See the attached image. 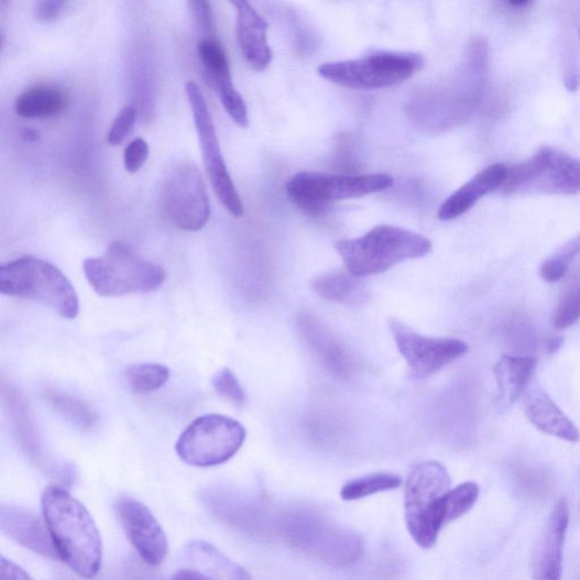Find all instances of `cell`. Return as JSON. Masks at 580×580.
I'll return each instance as SVG.
<instances>
[{
  "instance_id": "obj_4",
  "label": "cell",
  "mask_w": 580,
  "mask_h": 580,
  "mask_svg": "<svg viewBox=\"0 0 580 580\" xmlns=\"http://www.w3.org/2000/svg\"><path fill=\"white\" fill-rule=\"evenodd\" d=\"M0 293L41 303L67 320H74L80 313L79 296L61 270L31 255L0 267Z\"/></svg>"
},
{
  "instance_id": "obj_20",
  "label": "cell",
  "mask_w": 580,
  "mask_h": 580,
  "mask_svg": "<svg viewBox=\"0 0 580 580\" xmlns=\"http://www.w3.org/2000/svg\"><path fill=\"white\" fill-rule=\"evenodd\" d=\"M238 12V41L249 65L259 72L265 70L273 61L267 43V23L256 12L250 0H228Z\"/></svg>"
},
{
  "instance_id": "obj_33",
  "label": "cell",
  "mask_w": 580,
  "mask_h": 580,
  "mask_svg": "<svg viewBox=\"0 0 580 580\" xmlns=\"http://www.w3.org/2000/svg\"><path fill=\"white\" fill-rule=\"evenodd\" d=\"M480 488L474 482H467L450 489L446 495L447 523L467 515L477 504Z\"/></svg>"
},
{
  "instance_id": "obj_5",
  "label": "cell",
  "mask_w": 580,
  "mask_h": 580,
  "mask_svg": "<svg viewBox=\"0 0 580 580\" xmlns=\"http://www.w3.org/2000/svg\"><path fill=\"white\" fill-rule=\"evenodd\" d=\"M448 471L438 461L418 463L405 484V521L416 545L431 549L447 523Z\"/></svg>"
},
{
  "instance_id": "obj_27",
  "label": "cell",
  "mask_w": 580,
  "mask_h": 580,
  "mask_svg": "<svg viewBox=\"0 0 580 580\" xmlns=\"http://www.w3.org/2000/svg\"><path fill=\"white\" fill-rule=\"evenodd\" d=\"M45 401L56 413L74 424L77 429L90 433L97 428L99 416L85 402L56 390L46 391Z\"/></svg>"
},
{
  "instance_id": "obj_23",
  "label": "cell",
  "mask_w": 580,
  "mask_h": 580,
  "mask_svg": "<svg viewBox=\"0 0 580 580\" xmlns=\"http://www.w3.org/2000/svg\"><path fill=\"white\" fill-rule=\"evenodd\" d=\"M536 362L526 357H502L494 366L497 386V405L501 409H510L524 394L533 379Z\"/></svg>"
},
{
  "instance_id": "obj_17",
  "label": "cell",
  "mask_w": 580,
  "mask_h": 580,
  "mask_svg": "<svg viewBox=\"0 0 580 580\" xmlns=\"http://www.w3.org/2000/svg\"><path fill=\"white\" fill-rule=\"evenodd\" d=\"M569 525V507L566 500L555 506L544 534L540 535L533 557V577L538 580L561 578L563 547Z\"/></svg>"
},
{
  "instance_id": "obj_1",
  "label": "cell",
  "mask_w": 580,
  "mask_h": 580,
  "mask_svg": "<svg viewBox=\"0 0 580 580\" xmlns=\"http://www.w3.org/2000/svg\"><path fill=\"white\" fill-rule=\"evenodd\" d=\"M488 68V43L483 37H475L448 81L416 95L412 101L413 113L419 120H435L438 127L466 123L482 101Z\"/></svg>"
},
{
  "instance_id": "obj_7",
  "label": "cell",
  "mask_w": 580,
  "mask_h": 580,
  "mask_svg": "<svg viewBox=\"0 0 580 580\" xmlns=\"http://www.w3.org/2000/svg\"><path fill=\"white\" fill-rule=\"evenodd\" d=\"M394 182L389 174L335 175L300 172L287 182L286 191L302 211L319 215L335 203L359 199L390 189Z\"/></svg>"
},
{
  "instance_id": "obj_15",
  "label": "cell",
  "mask_w": 580,
  "mask_h": 580,
  "mask_svg": "<svg viewBox=\"0 0 580 580\" xmlns=\"http://www.w3.org/2000/svg\"><path fill=\"white\" fill-rule=\"evenodd\" d=\"M400 353L417 377H429L469 352L466 341L423 336L396 318L390 320Z\"/></svg>"
},
{
  "instance_id": "obj_34",
  "label": "cell",
  "mask_w": 580,
  "mask_h": 580,
  "mask_svg": "<svg viewBox=\"0 0 580 580\" xmlns=\"http://www.w3.org/2000/svg\"><path fill=\"white\" fill-rule=\"evenodd\" d=\"M197 52L205 77L229 68L227 54L217 37H203Z\"/></svg>"
},
{
  "instance_id": "obj_37",
  "label": "cell",
  "mask_w": 580,
  "mask_h": 580,
  "mask_svg": "<svg viewBox=\"0 0 580 580\" xmlns=\"http://www.w3.org/2000/svg\"><path fill=\"white\" fill-rule=\"evenodd\" d=\"M187 9L203 37L217 36L214 12L209 0H187Z\"/></svg>"
},
{
  "instance_id": "obj_24",
  "label": "cell",
  "mask_w": 580,
  "mask_h": 580,
  "mask_svg": "<svg viewBox=\"0 0 580 580\" xmlns=\"http://www.w3.org/2000/svg\"><path fill=\"white\" fill-rule=\"evenodd\" d=\"M68 106V96L54 85H36L23 91L15 101V112L25 120L57 118Z\"/></svg>"
},
{
  "instance_id": "obj_13",
  "label": "cell",
  "mask_w": 580,
  "mask_h": 580,
  "mask_svg": "<svg viewBox=\"0 0 580 580\" xmlns=\"http://www.w3.org/2000/svg\"><path fill=\"white\" fill-rule=\"evenodd\" d=\"M165 217L178 229L199 231L210 219V203L204 178L191 164H180L166 176L161 190Z\"/></svg>"
},
{
  "instance_id": "obj_42",
  "label": "cell",
  "mask_w": 580,
  "mask_h": 580,
  "mask_svg": "<svg viewBox=\"0 0 580 580\" xmlns=\"http://www.w3.org/2000/svg\"><path fill=\"white\" fill-rule=\"evenodd\" d=\"M579 35H580V30H579Z\"/></svg>"
},
{
  "instance_id": "obj_9",
  "label": "cell",
  "mask_w": 580,
  "mask_h": 580,
  "mask_svg": "<svg viewBox=\"0 0 580 580\" xmlns=\"http://www.w3.org/2000/svg\"><path fill=\"white\" fill-rule=\"evenodd\" d=\"M283 528L296 549L328 565L348 566L362 556L363 544L358 534L315 513L294 512L284 517Z\"/></svg>"
},
{
  "instance_id": "obj_21",
  "label": "cell",
  "mask_w": 580,
  "mask_h": 580,
  "mask_svg": "<svg viewBox=\"0 0 580 580\" xmlns=\"http://www.w3.org/2000/svg\"><path fill=\"white\" fill-rule=\"evenodd\" d=\"M507 166L491 165L478 173L471 180L463 184L444 203L438 211L442 221L455 220L468 214L483 197L504 185Z\"/></svg>"
},
{
  "instance_id": "obj_25",
  "label": "cell",
  "mask_w": 580,
  "mask_h": 580,
  "mask_svg": "<svg viewBox=\"0 0 580 580\" xmlns=\"http://www.w3.org/2000/svg\"><path fill=\"white\" fill-rule=\"evenodd\" d=\"M361 277L342 272L324 275L314 282L315 291L324 298L341 304L359 305L366 302L369 293Z\"/></svg>"
},
{
  "instance_id": "obj_40",
  "label": "cell",
  "mask_w": 580,
  "mask_h": 580,
  "mask_svg": "<svg viewBox=\"0 0 580 580\" xmlns=\"http://www.w3.org/2000/svg\"><path fill=\"white\" fill-rule=\"evenodd\" d=\"M30 576L12 561L2 557L0 560V579H29Z\"/></svg>"
},
{
  "instance_id": "obj_2",
  "label": "cell",
  "mask_w": 580,
  "mask_h": 580,
  "mask_svg": "<svg viewBox=\"0 0 580 580\" xmlns=\"http://www.w3.org/2000/svg\"><path fill=\"white\" fill-rule=\"evenodd\" d=\"M42 507L59 558L77 574L96 577L102 565V543L88 510L58 485L45 489Z\"/></svg>"
},
{
  "instance_id": "obj_29",
  "label": "cell",
  "mask_w": 580,
  "mask_h": 580,
  "mask_svg": "<svg viewBox=\"0 0 580 580\" xmlns=\"http://www.w3.org/2000/svg\"><path fill=\"white\" fill-rule=\"evenodd\" d=\"M580 320V262L572 269L558 302L554 324L557 329H567Z\"/></svg>"
},
{
  "instance_id": "obj_10",
  "label": "cell",
  "mask_w": 580,
  "mask_h": 580,
  "mask_svg": "<svg viewBox=\"0 0 580 580\" xmlns=\"http://www.w3.org/2000/svg\"><path fill=\"white\" fill-rule=\"evenodd\" d=\"M424 65L418 54L377 52L365 57L321 65L324 79L357 90L392 88L411 79Z\"/></svg>"
},
{
  "instance_id": "obj_36",
  "label": "cell",
  "mask_w": 580,
  "mask_h": 580,
  "mask_svg": "<svg viewBox=\"0 0 580 580\" xmlns=\"http://www.w3.org/2000/svg\"><path fill=\"white\" fill-rule=\"evenodd\" d=\"M138 114L139 111L134 105H128L120 111L107 135V141L111 146L121 145L131 134L136 124Z\"/></svg>"
},
{
  "instance_id": "obj_22",
  "label": "cell",
  "mask_w": 580,
  "mask_h": 580,
  "mask_svg": "<svg viewBox=\"0 0 580 580\" xmlns=\"http://www.w3.org/2000/svg\"><path fill=\"white\" fill-rule=\"evenodd\" d=\"M183 568L199 572L205 579H250L248 571L231 561L205 540H193L182 555Z\"/></svg>"
},
{
  "instance_id": "obj_28",
  "label": "cell",
  "mask_w": 580,
  "mask_h": 580,
  "mask_svg": "<svg viewBox=\"0 0 580 580\" xmlns=\"http://www.w3.org/2000/svg\"><path fill=\"white\" fill-rule=\"evenodd\" d=\"M205 79L218 95L229 118L240 128L247 129L250 124L248 106L234 87L230 68L205 77Z\"/></svg>"
},
{
  "instance_id": "obj_32",
  "label": "cell",
  "mask_w": 580,
  "mask_h": 580,
  "mask_svg": "<svg viewBox=\"0 0 580 580\" xmlns=\"http://www.w3.org/2000/svg\"><path fill=\"white\" fill-rule=\"evenodd\" d=\"M580 253V233L561 245L551 256H549L543 265H540L539 274L548 283H557L562 280L572 261Z\"/></svg>"
},
{
  "instance_id": "obj_39",
  "label": "cell",
  "mask_w": 580,
  "mask_h": 580,
  "mask_svg": "<svg viewBox=\"0 0 580 580\" xmlns=\"http://www.w3.org/2000/svg\"><path fill=\"white\" fill-rule=\"evenodd\" d=\"M70 0H36L35 17L43 22H54L62 17Z\"/></svg>"
},
{
  "instance_id": "obj_30",
  "label": "cell",
  "mask_w": 580,
  "mask_h": 580,
  "mask_svg": "<svg viewBox=\"0 0 580 580\" xmlns=\"http://www.w3.org/2000/svg\"><path fill=\"white\" fill-rule=\"evenodd\" d=\"M169 375V369L165 365L144 363L130 366L124 373V379L132 392L149 394L162 389Z\"/></svg>"
},
{
  "instance_id": "obj_6",
  "label": "cell",
  "mask_w": 580,
  "mask_h": 580,
  "mask_svg": "<svg viewBox=\"0 0 580 580\" xmlns=\"http://www.w3.org/2000/svg\"><path fill=\"white\" fill-rule=\"evenodd\" d=\"M84 272L102 297L156 292L167 277L162 265L143 259L120 241L110 243L102 255L87 259Z\"/></svg>"
},
{
  "instance_id": "obj_3",
  "label": "cell",
  "mask_w": 580,
  "mask_h": 580,
  "mask_svg": "<svg viewBox=\"0 0 580 580\" xmlns=\"http://www.w3.org/2000/svg\"><path fill=\"white\" fill-rule=\"evenodd\" d=\"M433 248L428 238L392 225H379L361 238L336 244L347 272L361 278L389 272L407 260L427 256Z\"/></svg>"
},
{
  "instance_id": "obj_16",
  "label": "cell",
  "mask_w": 580,
  "mask_h": 580,
  "mask_svg": "<svg viewBox=\"0 0 580 580\" xmlns=\"http://www.w3.org/2000/svg\"><path fill=\"white\" fill-rule=\"evenodd\" d=\"M113 508L142 560L150 566L163 563L168 555V539L151 511L130 495L116 499Z\"/></svg>"
},
{
  "instance_id": "obj_18",
  "label": "cell",
  "mask_w": 580,
  "mask_h": 580,
  "mask_svg": "<svg viewBox=\"0 0 580 580\" xmlns=\"http://www.w3.org/2000/svg\"><path fill=\"white\" fill-rule=\"evenodd\" d=\"M46 525L41 518L22 507L11 504H2L0 507V528L14 543L39 556L61 559Z\"/></svg>"
},
{
  "instance_id": "obj_8",
  "label": "cell",
  "mask_w": 580,
  "mask_h": 580,
  "mask_svg": "<svg viewBox=\"0 0 580 580\" xmlns=\"http://www.w3.org/2000/svg\"><path fill=\"white\" fill-rule=\"evenodd\" d=\"M502 193L507 196H573L580 193V161L550 146L532 158L507 167Z\"/></svg>"
},
{
  "instance_id": "obj_26",
  "label": "cell",
  "mask_w": 580,
  "mask_h": 580,
  "mask_svg": "<svg viewBox=\"0 0 580 580\" xmlns=\"http://www.w3.org/2000/svg\"><path fill=\"white\" fill-rule=\"evenodd\" d=\"M308 342L330 371L339 376L350 375L354 370L352 357L344 348L319 326L305 325Z\"/></svg>"
},
{
  "instance_id": "obj_11",
  "label": "cell",
  "mask_w": 580,
  "mask_h": 580,
  "mask_svg": "<svg viewBox=\"0 0 580 580\" xmlns=\"http://www.w3.org/2000/svg\"><path fill=\"white\" fill-rule=\"evenodd\" d=\"M247 439L243 425L228 416L207 414L193 420L176 444L179 458L196 468H212L233 458Z\"/></svg>"
},
{
  "instance_id": "obj_19",
  "label": "cell",
  "mask_w": 580,
  "mask_h": 580,
  "mask_svg": "<svg viewBox=\"0 0 580 580\" xmlns=\"http://www.w3.org/2000/svg\"><path fill=\"white\" fill-rule=\"evenodd\" d=\"M525 413L536 429L568 442H578L580 434L576 425L557 406L534 377L523 394Z\"/></svg>"
},
{
  "instance_id": "obj_38",
  "label": "cell",
  "mask_w": 580,
  "mask_h": 580,
  "mask_svg": "<svg viewBox=\"0 0 580 580\" xmlns=\"http://www.w3.org/2000/svg\"><path fill=\"white\" fill-rule=\"evenodd\" d=\"M150 147L141 138L133 140L124 151V166L129 173H138L149 158Z\"/></svg>"
},
{
  "instance_id": "obj_14",
  "label": "cell",
  "mask_w": 580,
  "mask_h": 580,
  "mask_svg": "<svg viewBox=\"0 0 580 580\" xmlns=\"http://www.w3.org/2000/svg\"><path fill=\"white\" fill-rule=\"evenodd\" d=\"M2 397L14 437L33 466L61 483H74L76 471L69 462L61 460L48 450L39 433L29 402L18 386L3 380Z\"/></svg>"
},
{
  "instance_id": "obj_41",
  "label": "cell",
  "mask_w": 580,
  "mask_h": 580,
  "mask_svg": "<svg viewBox=\"0 0 580 580\" xmlns=\"http://www.w3.org/2000/svg\"><path fill=\"white\" fill-rule=\"evenodd\" d=\"M507 2L515 7H523L529 2V0H507Z\"/></svg>"
},
{
  "instance_id": "obj_31",
  "label": "cell",
  "mask_w": 580,
  "mask_h": 580,
  "mask_svg": "<svg viewBox=\"0 0 580 580\" xmlns=\"http://www.w3.org/2000/svg\"><path fill=\"white\" fill-rule=\"evenodd\" d=\"M402 479L395 474H370L347 482L342 486L340 495L344 501H355L380 492L395 490L402 485Z\"/></svg>"
},
{
  "instance_id": "obj_35",
  "label": "cell",
  "mask_w": 580,
  "mask_h": 580,
  "mask_svg": "<svg viewBox=\"0 0 580 580\" xmlns=\"http://www.w3.org/2000/svg\"><path fill=\"white\" fill-rule=\"evenodd\" d=\"M215 391L226 401L242 407L247 402V394L237 375L229 369H222L212 379Z\"/></svg>"
},
{
  "instance_id": "obj_12",
  "label": "cell",
  "mask_w": 580,
  "mask_h": 580,
  "mask_svg": "<svg viewBox=\"0 0 580 580\" xmlns=\"http://www.w3.org/2000/svg\"><path fill=\"white\" fill-rule=\"evenodd\" d=\"M185 91L195 119L206 171L216 196L230 215L243 217L244 206L223 161L208 102L195 83H187Z\"/></svg>"
}]
</instances>
